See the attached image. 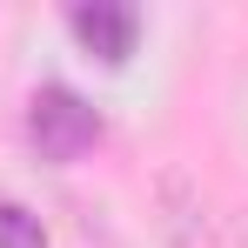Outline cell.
Segmentation results:
<instances>
[{
    "label": "cell",
    "mask_w": 248,
    "mask_h": 248,
    "mask_svg": "<svg viewBox=\"0 0 248 248\" xmlns=\"http://www.w3.org/2000/svg\"><path fill=\"white\" fill-rule=\"evenodd\" d=\"M0 248H47V235H41V215H27V208H0Z\"/></svg>",
    "instance_id": "3957f363"
},
{
    "label": "cell",
    "mask_w": 248,
    "mask_h": 248,
    "mask_svg": "<svg viewBox=\"0 0 248 248\" xmlns=\"http://www.w3.org/2000/svg\"><path fill=\"white\" fill-rule=\"evenodd\" d=\"M27 134H34V148H41L47 161H81L87 148L101 141V114L87 108L74 87L47 81L34 101H27Z\"/></svg>",
    "instance_id": "6da1fadb"
},
{
    "label": "cell",
    "mask_w": 248,
    "mask_h": 248,
    "mask_svg": "<svg viewBox=\"0 0 248 248\" xmlns=\"http://www.w3.org/2000/svg\"><path fill=\"white\" fill-rule=\"evenodd\" d=\"M235 242H242V248H248V215H242V221H235Z\"/></svg>",
    "instance_id": "277c9868"
},
{
    "label": "cell",
    "mask_w": 248,
    "mask_h": 248,
    "mask_svg": "<svg viewBox=\"0 0 248 248\" xmlns=\"http://www.w3.org/2000/svg\"><path fill=\"white\" fill-rule=\"evenodd\" d=\"M67 27H74V41L94 54V61H108V67H121L134 41H141V14L127 7V0H74L67 7Z\"/></svg>",
    "instance_id": "7a4b0ae2"
}]
</instances>
